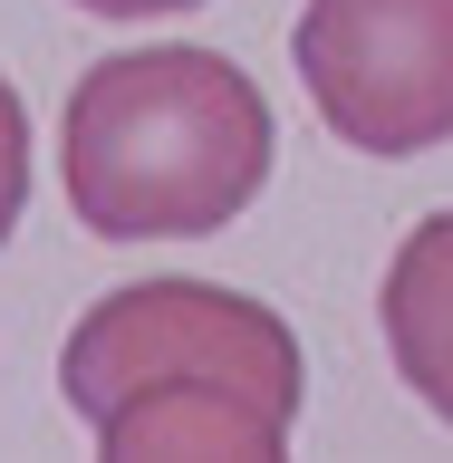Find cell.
<instances>
[{"label": "cell", "instance_id": "8992f818", "mask_svg": "<svg viewBox=\"0 0 453 463\" xmlns=\"http://www.w3.org/2000/svg\"><path fill=\"white\" fill-rule=\"evenodd\" d=\"M97 20H174V10H193V0H78Z\"/></svg>", "mask_w": 453, "mask_h": 463}, {"label": "cell", "instance_id": "5b68a950", "mask_svg": "<svg viewBox=\"0 0 453 463\" xmlns=\"http://www.w3.org/2000/svg\"><path fill=\"white\" fill-rule=\"evenodd\" d=\"M20 203H29V107H20V87L0 78V241L20 232Z\"/></svg>", "mask_w": 453, "mask_h": 463}, {"label": "cell", "instance_id": "6da1fadb", "mask_svg": "<svg viewBox=\"0 0 453 463\" xmlns=\"http://www.w3.org/2000/svg\"><path fill=\"white\" fill-rule=\"evenodd\" d=\"M299 338L251 289L136 280L97 299L58 347V396L107 454H289L299 425Z\"/></svg>", "mask_w": 453, "mask_h": 463}, {"label": "cell", "instance_id": "3957f363", "mask_svg": "<svg viewBox=\"0 0 453 463\" xmlns=\"http://www.w3.org/2000/svg\"><path fill=\"white\" fill-rule=\"evenodd\" d=\"M318 126L357 155H434L453 136V0H309L289 29Z\"/></svg>", "mask_w": 453, "mask_h": 463}, {"label": "cell", "instance_id": "7a4b0ae2", "mask_svg": "<svg viewBox=\"0 0 453 463\" xmlns=\"http://www.w3.org/2000/svg\"><path fill=\"white\" fill-rule=\"evenodd\" d=\"M270 97L222 49L97 58L58 116V184L97 241H203L231 232L270 184Z\"/></svg>", "mask_w": 453, "mask_h": 463}, {"label": "cell", "instance_id": "277c9868", "mask_svg": "<svg viewBox=\"0 0 453 463\" xmlns=\"http://www.w3.org/2000/svg\"><path fill=\"white\" fill-rule=\"evenodd\" d=\"M376 318H386V357L415 386V405H434L453 425V213H434L396 241Z\"/></svg>", "mask_w": 453, "mask_h": 463}]
</instances>
